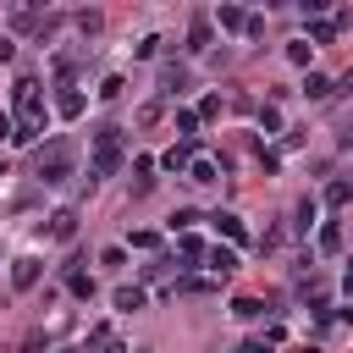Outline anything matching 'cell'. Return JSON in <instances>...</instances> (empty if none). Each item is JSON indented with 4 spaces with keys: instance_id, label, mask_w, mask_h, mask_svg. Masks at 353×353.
I'll use <instances>...</instances> for the list:
<instances>
[{
    "instance_id": "6da1fadb",
    "label": "cell",
    "mask_w": 353,
    "mask_h": 353,
    "mask_svg": "<svg viewBox=\"0 0 353 353\" xmlns=\"http://www.w3.org/2000/svg\"><path fill=\"white\" fill-rule=\"evenodd\" d=\"M17 138L22 143H39V132H44V99H39V83L33 77H17Z\"/></svg>"
},
{
    "instance_id": "7a4b0ae2",
    "label": "cell",
    "mask_w": 353,
    "mask_h": 353,
    "mask_svg": "<svg viewBox=\"0 0 353 353\" xmlns=\"http://www.w3.org/2000/svg\"><path fill=\"white\" fill-rule=\"evenodd\" d=\"M72 160H77L72 138H50V143L33 149V165H39V182H44V188H61V182L72 176Z\"/></svg>"
},
{
    "instance_id": "3957f363",
    "label": "cell",
    "mask_w": 353,
    "mask_h": 353,
    "mask_svg": "<svg viewBox=\"0 0 353 353\" xmlns=\"http://www.w3.org/2000/svg\"><path fill=\"white\" fill-rule=\"evenodd\" d=\"M121 165V127H99L94 132V160H88V171L94 176H110Z\"/></svg>"
},
{
    "instance_id": "277c9868",
    "label": "cell",
    "mask_w": 353,
    "mask_h": 353,
    "mask_svg": "<svg viewBox=\"0 0 353 353\" xmlns=\"http://www.w3.org/2000/svg\"><path fill=\"white\" fill-rule=\"evenodd\" d=\"M39 276H44V259H39V254H17V259H11V287H17V292L39 287Z\"/></svg>"
},
{
    "instance_id": "5b68a950",
    "label": "cell",
    "mask_w": 353,
    "mask_h": 353,
    "mask_svg": "<svg viewBox=\"0 0 353 353\" xmlns=\"http://www.w3.org/2000/svg\"><path fill=\"white\" fill-rule=\"evenodd\" d=\"M44 237L72 243V237H77V210H55V215H50V226H44Z\"/></svg>"
},
{
    "instance_id": "8992f818",
    "label": "cell",
    "mask_w": 353,
    "mask_h": 353,
    "mask_svg": "<svg viewBox=\"0 0 353 353\" xmlns=\"http://www.w3.org/2000/svg\"><path fill=\"white\" fill-rule=\"evenodd\" d=\"M188 88V66H160V99H176Z\"/></svg>"
},
{
    "instance_id": "52a82bcc",
    "label": "cell",
    "mask_w": 353,
    "mask_h": 353,
    "mask_svg": "<svg viewBox=\"0 0 353 353\" xmlns=\"http://www.w3.org/2000/svg\"><path fill=\"white\" fill-rule=\"evenodd\" d=\"M215 22H221L226 33H248V11H243V6H221V11H215Z\"/></svg>"
},
{
    "instance_id": "ba28073f",
    "label": "cell",
    "mask_w": 353,
    "mask_h": 353,
    "mask_svg": "<svg viewBox=\"0 0 353 353\" xmlns=\"http://www.w3.org/2000/svg\"><path fill=\"white\" fill-rule=\"evenodd\" d=\"M160 165H165V171H188V165H193V143H171V149L160 154Z\"/></svg>"
},
{
    "instance_id": "9c48e42d",
    "label": "cell",
    "mask_w": 353,
    "mask_h": 353,
    "mask_svg": "<svg viewBox=\"0 0 353 353\" xmlns=\"http://www.w3.org/2000/svg\"><path fill=\"white\" fill-rule=\"evenodd\" d=\"M83 105H88V99H83L77 88H61V94H55V110H61L66 121H72V116H83Z\"/></svg>"
},
{
    "instance_id": "30bf717a",
    "label": "cell",
    "mask_w": 353,
    "mask_h": 353,
    "mask_svg": "<svg viewBox=\"0 0 353 353\" xmlns=\"http://www.w3.org/2000/svg\"><path fill=\"white\" fill-rule=\"evenodd\" d=\"M204 259H210V270H215V276H232V270H237V254H232V248H221V243H215Z\"/></svg>"
},
{
    "instance_id": "8fae6325",
    "label": "cell",
    "mask_w": 353,
    "mask_h": 353,
    "mask_svg": "<svg viewBox=\"0 0 353 353\" xmlns=\"http://www.w3.org/2000/svg\"><path fill=\"white\" fill-rule=\"evenodd\" d=\"M331 88H336V83H331L325 72H309V77H303V94H309V99H331Z\"/></svg>"
},
{
    "instance_id": "7c38bea8",
    "label": "cell",
    "mask_w": 353,
    "mask_h": 353,
    "mask_svg": "<svg viewBox=\"0 0 353 353\" xmlns=\"http://www.w3.org/2000/svg\"><path fill=\"white\" fill-rule=\"evenodd\" d=\"M176 132H182V143H193L199 138V110H176Z\"/></svg>"
},
{
    "instance_id": "4fadbf2b",
    "label": "cell",
    "mask_w": 353,
    "mask_h": 353,
    "mask_svg": "<svg viewBox=\"0 0 353 353\" xmlns=\"http://www.w3.org/2000/svg\"><path fill=\"white\" fill-rule=\"evenodd\" d=\"M188 50H210V22H204V17L188 28Z\"/></svg>"
},
{
    "instance_id": "5bb4252c",
    "label": "cell",
    "mask_w": 353,
    "mask_h": 353,
    "mask_svg": "<svg viewBox=\"0 0 353 353\" xmlns=\"http://www.w3.org/2000/svg\"><path fill=\"white\" fill-rule=\"evenodd\" d=\"M188 182H215V160H204V154H199V160L188 165Z\"/></svg>"
},
{
    "instance_id": "9a60e30c",
    "label": "cell",
    "mask_w": 353,
    "mask_h": 353,
    "mask_svg": "<svg viewBox=\"0 0 353 353\" xmlns=\"http://www.w3.org/2000/svg\"><path fill=\"white\" fill-rule=\"evenodd\" d=\"M66 287H72V298H94V276H83V270H72Z\"/></svg>"
},
{
    "instance_id": "2e32d148",
    "label": "cell",
    "mask_w": 353,
    "mask_h": 353,
    "mask_svg": "<svg viewBox=\"0 0 353 353\" xmlns=\"http://www.w3.org/2000/svg\"><path fill=\"white\" fill-rule=\"evenodd\" d=\"M116 309H143V287H116Z\"/></svg>"
},
{
    "instance_id": "e0dca14e",
    "label": "cell",
    "mask_w": 353,
    "mask_h": 353,
    "mask_svg": "<svg viewBox=\"0 0 353 353\" xmlns=\"http://www.w3.org/2000/svg\"><path fill=\"white\" fill-rule=\"evenodd\" d=\"M309 39H314V44H331V39H336V22H320V17H314V22H309Z\"/></svg>"
},
{
    "instance_id": "ac0fdd59",
    "label": "cell",
    "mask_w": 353,
    "mask_h": 353,
    "mask_svg": "<svg viewBox=\"0 0 353 353\" xmlns=\"http://www.w3.org/2000/svg\"><path fill=\"white\" fill-rule=\"evenodd\" d=\"M160 44H165V39H160V33H143V39H138V44H132V55H143V61H149V55H160Z\"/></svg>"
},
{
    "instance_id": "d6986e66",
    "label": "cell",
    "mask_w": 353,
    "mask_h": 353,
    "mask_svg": "<svg viewBox=\"0 0 353 353\" xmlns=\"http://www.w3.org/2000/svg\"><path fill=\"white\" fill-rule=\"evenodd\" d=\"M347 199H353V182H331V188H325V204H336V210H342Z\"/></svg>"
},
{
    "instance_id": "ffe728a7",
    "label": "cell",
    "mask_w": 353,
    "mask_h": 353,
    "mask_svg": "<svg viewBox=\"0 0 353 353\" xmlns=\"http://www.w3.org/2000/svg\"><path fill=\"white\" fill-rule=\"evenodd\" d=\"M314 215H320V204H314V199H298V232H309Z\"/></svg>"
},
{
    "instance_id": "44dd1931",
    "label": "cell",
    "mask_w": 353,
    "mask_h": 353,
    "mask_svg": "<svg viewBox=\"0 0 353 353\" xmlns=\"http://www.w3.org/2000/svg\"><path fill=\"white\" fill-rule=\"evenodd\" d=\"M149 171H154V160H138V165H132V176H138L132 193H149Z\"/></svg>"
},
{
    "instance_id": "7402d4cb",
    "label": "cell",
    "mask_w": 353,
    "mask_h": 353,
    "mask_svg": "<svg viewBox=\"0 0 353 353\" xmlns=\"http://www.w3.org/2000/svg\"><path fill=\"white\" fill-rule=\"evenodd\" d=\"M215 226H221L232 243H243V221H237V215H215Z\"/></svg>"
},
{
    "instance_id": "603a6c76",
    "label": "cell",
    "mask_w": 353,
    "mask_h": 353,
    "mask_svg": "<svg viewBox=\"0 0 353 353\" xmlns=\"http://www.w3.org/2000/svg\"><path fill=\"white\" fill-rule=\"evenodd\" d=\"M320 248H325V254H331V248H342V226H331V221H325V226H320Z\"/></svg>"
},
{
    "instance_id": "cb8c5ba5",
    "label": "cell",
    "mask_w": 353,
    "mask_h": 353,
    "mask_svg": "<svg viewBox=\"0 0 353 353\" xmlns=\"http://www.w3.org/2000/svg\"><path fill=\"white\" fill-rule=\"evenodd\" d=\"M259 309H265V303H259V298H237V303H232V314H237V320H254V314H259Z\"/></svg>"
},
{
    "instance_id": "d4e9b609",
    "label": "cell",
    "mask_w": 353,
    "mask_h": 353,
    "mask_svg": "<svg viewBox=\"0 0 353 353\" xmlns=\"http://www.w3.org/2000/svg\"><path fill=\"white\" fill-rule=\"evenodd\" d=\"M77 28H83V33H88V39H94V33H99V28H105V22H99V11H77Z\"/></svg>"
},
{
    "instance_id": "484cf974",
    "label": "cell",
    "mask_w": 353,
    "mask_h": 353,
    "mask_svg": "<svg viewBox=\"0 0 353 353\" xmlns=\"http://www.w3.org/2000/svg\"><path fill=\"white\" fill-rule=\"evenodd\" d=\"M259 127H265V132H281V110L265 105V110H259Z\"/></svg>"
},
{
    "instance_id": "4316f807",
    "label": "cell",
    "mask_w": 353,
    "mask_h": 353,
    "mask_svg": "<svg viewBox=\"0 0 353 353\" xmlns=\"http://www.w3.org/2000/svg\"><path fill=\"white\" fill-rule=\"evenodd\" d=\"M154 121H160V99H149V105L138 110V127H154Z\"/></svg>"
},
{
    "instance_id": "83f0119b",
    "label": "cell",
    "mask_w": 353,
    "mask_h": 353,
    "mask_svg": "<svg viewBox=\"0 0 353 353\" xmlns=\"http://www.w3.org/2000/svg\"><path fill=\"white\" fill-rule=\"evenodd\" d=\"M204 254H210V248H204L199 237H182V259H204Z\"/></svg>"
},
{
    "instance_id": "f1b7e54d",
    "label": "cell",
    "mask_w": 353,
    "mask_h": 353,
    "mask_svg": "<svg viewBox=\"0 0 353 353\" xmlns=\"http://www.w3.org/2000/svg\"><path fill=\"white\" fill-rule=\"evenodd\" d=\"M325 298H331V287H325V281H309V303H314V309H325Z\"/></svg>"
},
{
    "instance_id": "f546056e",
    "label": "cell",
    "mask_w": 353,
    "mask_h": 353,
    "mask_svg": "<svg viewBox=\"0 0 353 353\" xmlns=\"http://www.w3.org/2000/svg\"><path fill=\"white\" fill-rule=\"evenodd\" d=\"M287 61H298V66H309V44L298 39V44H287Z\"/></svg>"
},
{
    "instance_id": "4dcf8cb0",
    "label": "cell",
    "mask_w": 353,
    "mask_h": 353,
    "mask_svg": "<svg viewBox=\"0 0 353 353\" xmlns=\"http://www.w3.org/2000/svg\"><path fill=\"white\" fill-rule=\"evenodd\" d=\"M99 99H121V77H105L99 83Z\"/></svg>"
},
{
    "instance_id": "1f68e13d",
    "label": "cell",
    "mask_w": 353,
    "mask_h": 353,
    "mask_svg": "<svg viewBox=\"0 0 353 353\" xmlns=\"http://www.w3.org/2000/svg\"><path fill=\"white\" fill-rule=\"evenodd\" d=\"M193 221H199V215H193V210H176V215H171V232H188V226H193Z\"/></svg>"
},
{
    "instance_id": "d6a6232c",
    "label": "cell",
    "mask_w": 353,
    "mask_h": 353,
    "mask_svg": "<svg viewBox=\"0 0 353 353\" xmlns=\"http://www.w3.org/2000/svg\"><path fill=\"white\" fill-rule=\"evenodd\" d=\"M94 353H138V347H127V342H116V336H110V342H99Z\"/></svg>"
},
{
    "instance_id": "836d02e7",
    "label": "cell",
    "mask_w": 353,
    "mask_h": 353,
    "mask_svg": "<svg viewBox=\"0 0 353 353\" xmlns=\"http://www.w3.org/2000/svg\"><path fill=\"white\" fill-rule=\"evenodd\" d=\"M0 138H17V116H6V110H0Z\"/></svg>"
},
{
    "instance_id": "e575fe53",
    "label": "cell",
    "mask_w": 353,
    "mask_h": 353,
    "mask_svg": "<svg viewBox=\"0 0 353 353\" xmlns=\"http://www.w3.org/2000/svg\"><path fill=\"white\" fill-rule=\"evenodd\" d=\"M336 132H342V143H353V110H347V116L336 121Z\"/></svg>"
},
{
    "instance_id": "d590c367",
    "label": "cell",
    "mask_w": 353,
    "mask_h": 353,
    "mask_svg": "<svg viewBox=\"0 0 353 353\" xmlns=\"http://www.w3.org/2000/svg\"><path fill=\"white\" fill-rule=\"evenodd\" d=\"M11 55H17V44H11V39H0V61H11Z\"/></svg>"
},
{
    "instance_id": "8d00e7d4",
    "label": "cell",
    "mask_w": 353,
    "mask_h": 353,
    "mask_svg": "<svg viewBox=\"0 0 353 353\" xmlns=\"http://www.w3.org/2000/svg\"><path fill=\"white\" fill-rule=\"evenodd\" d=\"M336 88H353V72H342V77H336Z\"/></svg>"
},
{
    "instance_id": "74e56055",
    "label": "cell",
    "mask_w": 353,
    "mask_h": 353,
    "mask_svg": "<svg viewBox=\"0 0 353 353\" xmlns=\"http://www.w3.org/2000/svg\"><path fill=\"white\" fill-rule=\"evenodd\" d=\"M61 353H77V347H61Z\"/></svg>"
},
{
    "instance_id": "f35d334b",
    "label": "cell",
    "mask_w": 353,
    "mask_h": 353,
    "mask_svg": "<svg viewBox=\"0 0 353 353\" xmlns=\"http://www.w3.org/2000/svg\"><path fill=\"white\" fill-rule=\"evenodd\" d=\"M303 353H314V347H303Z\"/></svg>"
}]
</instances>
